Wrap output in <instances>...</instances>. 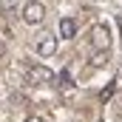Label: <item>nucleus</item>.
<instances>
[{
    "mask_svg": "<svg viewBox=\"0 0 122 122\" xmlns=\"http://www.w3.org/2000/svg\"><path fill=\"white\" fill-rule=\"evenodd\" d=\"M108 46H111V31H108L105 23H97V26L91 29V48L97 51V54H105Z\"/></svg>",
    "mask_w": 122,
    "mask_h": 122,
    "instance_id": "nucleus-1",
    "label": "nucleus"
},
{
    "mask_svg": "<svg viewBox=\"0 0 122 122\" xmlns=\"http://www.w3.org/2000/svg\"><path fill=\"white\" fill-rule=\"evenodd\" d=\"M43 17H46V6H43V3H37V0H29V3L23 6V20H26L29 26H37Z\"/></svg>",
    "mask_w": 122,
    "mask_h": 122,
    "instance_id": "nucleus-2",
    "label": "nucleus"
},
{
    "mask_svg": "<svg viewBox=\"0 0 122 122\" xmlns=\"http://www.w3.org/2000/svg\"><path fill=\"white\" fill-rule=\"evenodd\" d=\"M37 51H40L43 57H51V54L57 51V37H51V34H43V37L37 40Z\"/></svg>",
    "mask_w": 122,
    "mask_h": 122,
    "instance_id": "nucleus-3",
    "label": "nucleus"
},
{
    "mask_svg": "<svg viewBox=\"0 0 122 122\" xmlns=\"http://www.w3.org/2000/svg\"><path fill=\"white\" fill-rule=\"evenodd\" d=\"M29 80H31V82H51L54 74H51L46 65H31V68H29Z\"/></svg>",
    "mask_w": 122,
    "mask_h": 122,
    "instance_id": "nucleus-4",
    "label": "nucleus"
},
{
    "mask_svg": "<svg viewBox=\"0 0 122 122\" xmlns=\"http://www.w3.org/2000/svg\"><path fill=\"white\" fill-rule=\"evenodd\" d=\"M60 34L65 37V40H71V37L77 34V23H74L71 17H62V20H60Z\"/></svg>",
    "mask_w": 122,
    "mask_h": 122,
    "instance_id": "nucleus-5",
    "label": "nucleus"
},
{
    "mask_svg": "<svg viewBox=\"0 0 122 122\" xmlns=\"http://www.w3.org/2000/svg\"><path fill=\"white\" fill-rule=\"evenodd\" d=\"M114 91H117V82H111V85H105V88L99 91V99H102V102H108V99L114 97Z\"/></svg>",
    "mask_w": 122,
    "mask_h": 122,
    "instance_id": "nucleus-6",
    "label": "nucleus"
},
{
    "mask_svg": "<svg viewBox=\"0 0 122 122\" xmlns=\"http://www.w3.org/2000/svg\"><path fill=\"white\" fill-rule=\"evenodd\" d=\"M105 60H108V51H105V54H97V57H94V65H102Z\"/></svg>",
    "mask_w": 122,
    "mask_h": 122,
    "instance_id": "nucleus-7",
    "label": "nucleus"
},
{
    "mask_svg": "<svg viewBox=\"0 0 122 122\" xmlns=\"http://www.w3.org/2000/svg\"><path fill=\"white\" fill-rule=\"evenodd\" d=\"M57 85H68V74H65V71H62L60 77H57Z\"/></svg>",
    "mask_w": 122,
    "mask_h": 122,
    "instance_id": "nucleus-8",
    "label": "nucleus"
},
{
    "mask_svg": "<svg viewBox=\"0 0 122 122\" xmlns=\"http://www.w3.org/2000/svg\"><path fill=\"white\" fill-rule=\"evenodd\" d=\"M26 122H43V119H40V117H29Z\"/></svg>",
    "mask_w": 122,
    "mask_h": 122,
    "instance_id": "nucleus-9",
    "label": "nucleus"
}]
</instances>
